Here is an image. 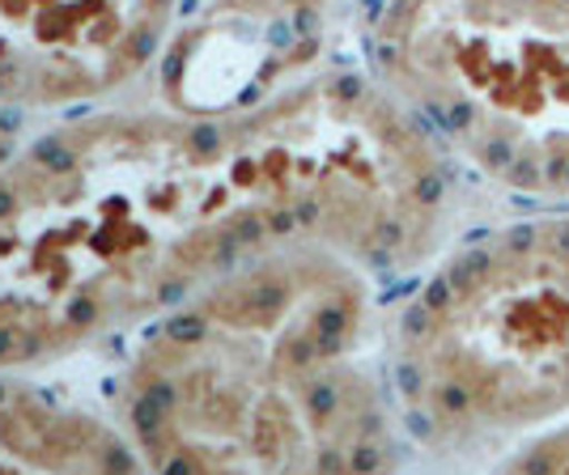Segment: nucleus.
<instances>
[{
  "label": "nucleus",
  "instance_id": "7ed1b4c3",
  "mask_svg": "<svg viewBox=\"0 0 569 475\" xmlns=\"http://www.w3.org/2000/svg\"><path fill=\"white\" fill-rule=\"evenodd\" d=\"M387 395L442 458L569 416V216H519L459 242L391 323Z\"/></svg>",
  "mask_w": 569,
  "mask_h": 475
},
{
  "label": "nucleus",
  "instance_id": "f03ea898",
  "mask_svg": "<svg viewBox=\"0 0 569 475\" xmlns=\"http://www.w3.org/2000/svg\"><path fill=\"white\" fill-rule=\"evenodd\" d=\"M370 272L323 246L238 260L149 319L119 428L153 472H379L382 382L357 361Z\"/></svg>",
  "mask_w": 569,
  "mask_h": 475
},
{
  "label": "nucleus",
  "instance_id": "39448f33",
  "mask_svg": "<svg viewBox=\"0 0 569 475\" xmlns=\"http://www.w3.org/2000/svg\"><path fill=\"white\" fill-rule=\"evenodd\" d=\"M370 64L476 174L569 200V0H382Z\"/></svg>",
  "mask_w": 569,
  "mask_h": 475
},
{
  "label": "nucleus",
  "instance_id": "6e6552de",
  "mask_svg": "<svg viewBox=\"0 0 569 475\" xmlns=\"http://www.w3.org/2000/svg\"><path fill=\"white\" fill-rule=\"evenodd\" d=\"M501 467H510V472H569V421L540 433L536 442H519L510 454H501Z\"/></svg>",
  "mask_w": 569,
  "mask_h": 475
},
{
  "label": "nucleus",
  "instance_id": "0eeeda50",
  "mask_svg": "<svg viewBox=\"0 0 569 475\" xmlns=\"http://www.w3.org/2000/svg\"><path fill=\"white\" fill-rule=\"evenodd\" d=\"M0 472H141L123 428L0 382Z\"/></svg>",
  "mask_w": 569,
  "mask_h": 475
},
{
  "label": "nucleus",
  "instance_id": "f257e3e1",
  "mask_svg": "<svg viewBox=\"0 0 569 475\" xmlns=\"http://www.w3.org/2000/svg\"><path fill=\"white\" fill-rule=\"evenodd\" d=\"M251 255L221 115L60 123L0 166V374L149 323Z\"/></svg>",
  "mask_w": 569,
  "mask_h": 475
},
{
  "label": "nucleus",
  "instance_id": "20e7f679",
  "mask_svg": "<svg viewBox=\"0 0 569 475\" xmlns=\"http://www.w3.org/2000/svg\"><path fill=\"white\" fill-rule=\"evenodd\" d=\"M221 123L260 251L323 246L366 272H408L447 230V149L375 72H310Z\"/></svg>",
  "mask_w": 569,
  "mask_h": 475
},
{
  "label": "nucleus",
  "instance_id": "423d86ee",
  "mask_svg": "<svg viewBox=\"0 0 569 475\" xmlns=\"http://www.w3.org/2000/svg\"><path fill=\"white\" fill-rule=\"evenodd\" d=\"M179 0H0V107H77L167 48Z\"/></svg>",
  "mask_w": 569,
  "mask_h": 475
}]
</instances>
